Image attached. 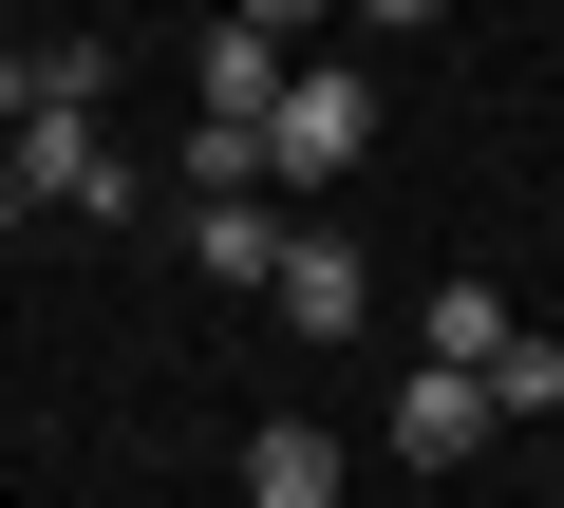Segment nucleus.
I'll list each match as a JSON object with an SVG mask.
<instances>
[{
    "instance_id": "obj_6",
    "label": "nucleus",
    "mask_w": 564,
    "mask_h": 508,
    "mask_svg": "<svg viewBox=\"0 0 564 508\" xmlns=\"http://www.w3.org/2000/svg\"><path fill=\"white\" fill-rule=\"evenodd\" d=\"M377 433H395V471H470V433H489V396H470V377H414V396H395Z\"/></svg>"
},
{
    "instance_id": "obj_4",
    "label": "nucleus",
    "mask_w": 564,
    "mask_h": 508,
    "mask_svg": "<svg viewBox=\"0 0 564 508\" xmlns=\"http://www.w3.org/2000/svg\"><path fill=\"white\" fill-rule=\"evenodd\" d=\"M263 302L302 321V339H358V245H339V226H282V264H263Z\"/></svg>"
},
{
    "instance_id": "obj_8",
    "label": "nucleus",
    "mask_w": 564,
    "mask_h": 508,
    "mask_svg": "<svg viewBox=\"0 0 564 508\" xmlns=\"http://www.w3.org/2000/svg\"><path fill=\"white\" fill-rule=\"evenodd\" d=\"M188 264H207V283H263V264H282V207H188Z\"/></svg>"
},
{
    "instance_id": "obj_11",
    "label": "nucleus",
    "mask_w": 564,
    "mask_h": 508,
    "mask_svg": "<svg viewBox=\"0 0 564 508\" xmlns=\"http://www.w3.org/2000/svg\"><path fill=\"white\" fill-rule=\"evenodd\" d=\"M0 226H20V188H0Z\"/></svg>"
},
{
    "instance_id": "obj_1",
    "label": "nucleus",
    "mask_w": 564,
    "mask_h": 508,
    "mask_svg": "<svg viewBox=\"0 0 564 508\" xmlns=\"http://www.w3.org/2000/svg\"><path fill=\"white\" fill-rule=\"evenodd\" d=\"M358 151H377V76H358V57H302L282 114H263V188H339Z\"/></svg>"
},
{
    "instance_id": "obj_3",
    "label": "nucleus",
    "mask_w": 564,
    "mask_h": 508,
    "mask_svg": "<svg viewBox=\"0 0 564 508\" xmlns=\"http://www.w3.org/2000/svg\"><path fill=\"white\" fill-rule=\"evenodd\" d=\"M282 76H302V57H282V20H207V39H188L207 132H263V114H282Z\"/></svg>"
},
{
    "instance_id": "obj_9",
    "label": "nucleus",
    "mask_w": 564,
    "mask_h": 508,
    "mask_svg": "<svg viewBox=\"0 0 564 508\" xmlns=\"http://www.w3.org/2000/svg\"><path fill=\"white\" fill-rule=\"evenodd\" d=\"M470 396H489V414H564V339H508V358H489Z\"/></svg>"
},
{
    "instance_id": "obj_7",
    "label": "nucleus",
    "mask_w": 564,
    "mask_h": 508,
    "mask_svg": "<svg viewBox=\"0 0 564 508\" xmlns=\"http://www.w3.org/2000/svg\"><path fill=\"white\" fill-rule=\"evenodd\" d=\"M508 339H527V321H508V302H489V283L452 264V283H433V377H489Z\"/></svg>"
},
{
    "instance_id": "obj_2",
    "label": "nucleus",
    "mask_w": 564,
    "mask_h": 508,
    "mask_svg": "<svg viewBox=\"0 0 564 508\" xmlns=\"http://www.w3.org/2000/svg\"><path fill=\"white\" fill-rule=\"evenodd\" d=\"M0 188H20V207H132V170H113L95 114H20V132H0Z\"/></svg>"
},
{
    "instance_id": "obj_5",
    "label": "nucleus",
    "mask_w": 564,
    "mask_h": 508,
    "mask_svg": "<svg viewBox=\"0 0 564 508\" xmlns=\"http://www.w3.org/2000/svg\"><path fill=\"white\" fill-rule=\"evenodd\" d=\"M245 508H339V433L321 414H263L245 433Z\"/></svg>"
},
{
    "instance_id": "obj_10",
    "label": "nucleus",
    "mask_w": 564,
    "mask_h": 508,
    "mask_svg": "<svg viewBox=\"0 0 564 508\" xmlns=\"http://www.w3.org/2000/svg\"><path fill=\"white\" fill-rule=\"evenodd\" d=\"M20 114H39V76H20V39H0V132H20Z\"/></svg>"
}]
</instances>
